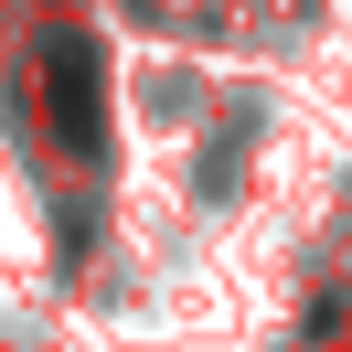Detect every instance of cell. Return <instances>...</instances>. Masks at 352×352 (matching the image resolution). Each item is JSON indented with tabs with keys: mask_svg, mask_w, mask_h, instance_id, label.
I'll return each instance as SVG.
<instances>
[{
	"mask_svg": "<svg viewBox=\"0 0 352 352\" xmlns=\"http://www.w3.org/2000/svg\"><path fill=\"white\" fill-rule=\"evenodd\" d=\"M54 129L75 139V150H96V54L86 43H54Z\"/></svg>",
	"mask_w": 352,
	"mask_h": 352,
	"instance_id": "6da1fadb",
	"label": "cell"
}]
</instances>
